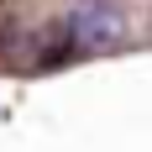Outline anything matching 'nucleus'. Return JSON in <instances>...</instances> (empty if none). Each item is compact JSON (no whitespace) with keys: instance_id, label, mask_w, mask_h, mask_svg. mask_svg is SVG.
Returning a JSON list of instances; mask_svg holds the SVG:
<instances>
[{"instance_id":"2","label":"nucleus","mask_w":152,"mask_h":152,"mask_svg":"<svg viewBox=\"0 0 152 152\" xmlns=\"http://www.w3.org/2000/svg\"><path fill=\"white\" fill-rule=\"evenodd\" d=\"M16 47V11L0 0V53H11Z\"/></svg>"},{"instance_id":"1","label":"nucleus","mask_w":152,"mask_h":152,"mask_svg":"<svg viewBox=\"0 0 152 152\" xmlns=\"http://www.w3.org/2000/svg\"><path fill=\"white\" fill-rule=\"evenodd\" d=\"M68 37H74V53H110L126 42V16L110 0H84L68 16Z\"/></svg>"}]
</instances>
